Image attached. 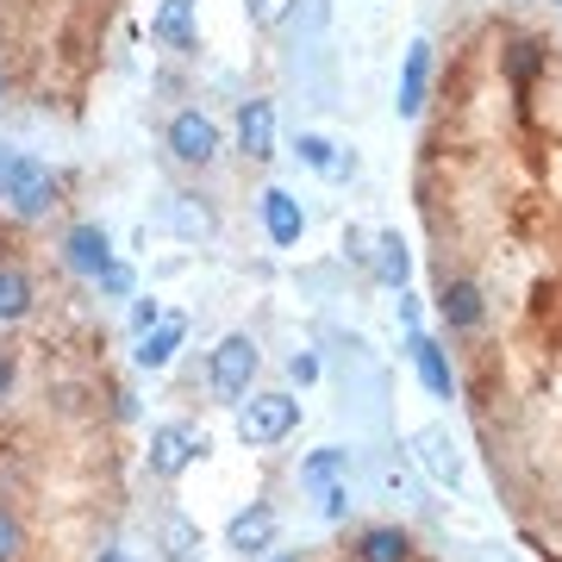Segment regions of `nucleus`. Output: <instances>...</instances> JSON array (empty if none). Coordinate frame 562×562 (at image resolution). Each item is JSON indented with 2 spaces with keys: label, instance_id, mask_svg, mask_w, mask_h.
<instances>
[{
  "label": "nucleus",
  "instance_id": "a878e982",
  "mask_svg": "<svg viewBox=\"0 0 562 562\" xmlns=\"http://www.w3.org/2000/svg\"><path fill=\"white\" fill-rule=\"evenodd\" d=\"M94 281H101V294H132V269H125V262H106Z\"/></svg>",
  "mask_w": 562,
  "mask_h": 562
},
{
  "label": "nucleus",
  "instance_id": "72a5a7b5",
  "mask_svg": "<svg viewBox=\"0 0 562 562\" xmlns=\"http://www.w3.org/2000/svg\"><path fill=\"white\" fill-rule=\"evenodd\" d=\"M276 562H301V557H276Z\"/></svg>",
  "mask_w": 562,
  "mask_h": 562
},
{
  "label": "nucleus",
  "instance_id": "c756f323",
  "mask_svg": "<svg viewBox=\"0 0 562 562\" xmlns=\"http://www.w3.org/2000/svg\"><path fill=\"white\" fill-rule=\"evenodd\" d=\"M401 319H406V331H413V325H419V301H413V294H406V288H401Z\"/></svg>",
  "mask_w": 562,
  "mask_h": 562
},
{
  "label": "nucleus",
  "instance_id": "f3484780",
  "mask_svg": "<svg viewBox=\"0 0 562 562\" xmlns=\"http://www.w3.org/2000/svg\"><path fill=\"white\" fill-rule=\"evenodd\" d=\"M357 562H413V538L401 525H369L357 538Z\"/></svg>",
  "mask_w": 562,
  "mask_h": 562
},
{
  "label": "nucleus",
  "instance_id": "4468645a",
  "mask_svg": "<svg viewBox=\"0 0 562 562\" xmlns=\"http://www.w3.org/2000/svg\"><path fill=\"white\" fill-rule=\"evenodd\" d=\"M438 313H443V325H450V331H475V325H482V313H487V301H482V288H475V281H443Z\"/></svg>",
  "mask_w": 562,
  "mask_h": 562
},
{
  "label": "nucleus",
  "instance_id": "423d86ee",
  "mask_svg": "<svg viewBox=\"0 0 562 562\" xmlns=\"http://www.w3.org/2000/svg\"><path fill=\"white\" fill-rule=\"evenodd\" d=\"M413 462H419V469H425L438 487H450V494L462 487V450H457V438H450L443 425H425V431H413Z\"/></svg>",
  "mask_w": 562,
  "mask_h": 562
},
{
  "label": "nucleus",
  "instance_id": "9b49d317",
  "mask_svg": "<svg viewBox=\"0 0 562 562\" xmlns=\"http://www.w3.org/2000/svg\"><path fill=\"white\" fill-rule=\"evenodd\" d=\"M406 350H413V369H419V382L431 387V401H450L457 394V375H450V357H443V344L431 331H406Z\"/></svg>",
  "mask_w": 562,
  "mask_h": 562
},
{
  "label": "nucleus",
  "instance_id": "f704fd0d",
  "mask_svg": "<svg viewBox=\"0 0 562 562\" xmlns=\"http://www.w3.org/2000/svg\"><path fill=\"white\" fill-rule=\"evenodd\" d=\"M557 7H562V0H557Z\"/></svg>",
  "mask_w": 562,
  "mask_h": 562
},
{
  "label": "nucleus",
  "instance_id": "6ab92c4d",
  "mask_svg": "<svg viewBox=\"0 0 562 562\" xmlns=\"http://www.w3.org/2000/svg\"><path fill=\"white\" fill-rule=\"evenodd\" d=\"M162 562H201V525L162 513Z\"/></svg>",
  "mask_w": 562,
  "mask_h": 562
},
{
  "label": "nucleus",
  "instance_id": "f03ea898",
  "mask_svg": "<svg viewBox=\"0 0 562 562\" xmlns=\"http://www.w3.org/2000/svg\"><path fill=\"white\" fill-rule=\"evenodd\" d=\"M294 425H301V401H294V394H250V401H238V438L250 443V450L281 443Z\"/></svg>",
  "mask_w": 562,
  "mask_h": 562
},
{
  "label": "nucleus",
  "instance_id": "393cba45",
  "mask_svg": "<svg viewBox=\"0 0 562 562\" xmlns=\"http://www.w3.org/2000/svg\"><path fill=\"white\" fill-rule=\"evenodd\" d=\"M538 44H513V63H506V69H513V81H525V76H538Z\"/></svg>",
  "mask_w": 562,
  "mask_h": 562
},
{
  "label": "nucleus",
  "instance_id": "bb28decb",
  "mask_svg": "<svg viewBox=\"0 0 562 562\" xmlns=\"http://www.w3.org/2000/svg\"><path fill=\"white\" fill-rule=\"evenodd\" d=\"M20 557V525H13V513L0 506V562H13Z\"/></svg>",
  "mask_w": 562,
  "mask_h": 562
},
{
  "label": "nucleus",
  "instance_id": "0eeeda50",
  "mask_svg": "<svg viewBox=\"0 0 562 562\" xmlns=\"http://www.w3.org/2000/svg\"><path fill=\"white\" fill-rule=\"evenodd\" d=\"M276 531H281L276 506L250 501V506L238 513V519L225 525V550H238L244 562H250V557H269V550H276Z\"/></svg>",
  "mask_w": 562,
  "mask_h": 562
},
{
  "label": "nucleus",
  "instance_id": "ddd939ff",
  "mask_svg": "<svg viewBox=\"0 0 562 562\" xmlns=\"http://www.w3.org/2000/svg\"><path fill=\"white\" fill-rule=\"evenodd\" d=\"M181 338H188V319L162 313V319L138 338V350H132V357H138V369H169V362H176V350H181Z\"/></svg>",
  "mask_w": 562,
  "mask_h": 562
},
{
  "label": "nucleus",
  "instance_id": "6e6552de",
  "mask_svg": "<svg viewBox=\"0 0 562 562\" xmlns=\"http://www.w3.org/2000/svg\"><path fill=\"white\" fill-rule=\"evenodd\" d=\"M63 262L76 269V276H101L106 262H113V238H106V225L101 220H81V225H69V238H63Z\"/></svg>",
  "mask_w": 562,
  "mask_h": 562
},
{
  "label": "nucleus",
  "instance_id": "f8f14e48",
  "mask_svg": "<svg viewBox=\"0 0 562 562\" xmlns=\"http://www.w3.org/2000/svg\"><path fill=\"white\" fill-rule=\"evenodd\" d=\"M425 88H431V44L413 38L406 44V69H401V101H394L401 120H419L425 113Z\"/></svg>",
  "mask_w": 562,
  "mask_h": 562
},
{
  "label": "nucleus",
  "instance_id": "b1692460",
  "mask_svg": "<svg viewBox=\"0 0 562 562\" xmlns=\"http://www.w3.org/2000/svg\"><path fill=\"white\" fill-rule=\"evenodd\" d=\"M344 513H350V482H338V487L319 494V519H344Z\"/></svg>",
  "mask_w": 562,
  "mask_h": 562
},
{
  "label": "nucleus",
  "instance_id": "412c9836",
  "mask_svg": "<svg viewBox=\"0 0 562 562\" xmlns=\"http://www.w3.org/2000/svg\"><path fill=\"white\" fill-rule=\"evenodd\" d=\"M32 313V281L20 269H0V325H13Z\"/></svg>",
  "mask_w": 562,
  "mask_h": 562
},
{
  "label": "nucleus",
  "instance_id": "f257e3e1",
  "mask_svg": "<svg viewBox=\"0 0 562 562\" xmlns=\"http://www.w3.org/2000/svg\"><path fill=\"white\" fill-rule=\"evenodd\" d=\"M257 362H262V350H257L250 331H225L220 350H213V362H206V387H213L220 401L238 406L244 394H250V382H257Z\"/></svg>",
  "mask_w": 562,
  "mask_h": 562
},
{
  "label": "nucleus",
  "instance_id": "aec40b11",
  "mask_svg": "<svg viewBox=\"0 0 562 562\" xmlns=\"http://www.w3.org/2000/svg\"><path fill=\"white\" fill-rule=\"evenodd\" d=\"M162 225H176L181 238H213V213L194 206V194H169L162 201Z\"/></svg>",
  "mask_w": 562,
  "mask_h": 562
},
{
  "label": "nucleus",
  "instance_id": "9d476101",
  "mask_svg": "<svg viewBox=\"0 0 562 562\" xmlns=\"http://www.w3.org/2000/svg\"><path fill=\"white\" fill-rule=\"evenodd\" d=\"M238 150H244L250 162H269V157H276V101L250 94V101L238 106Z\"/></svg>",
  "mask_w": 562,
  "mask_h": 562
},
{
  "label": "nucleus",
  "instance_id": "2f4dec72",
  "mask_svg": "<svg viewBox=\"0 0 562 562\" xmlns=\"http://www.w3.org/2000/svg\"><path fill=\"white\" fill-rule=\"evenodd\" d=\"M7 387H13V357H0V401H7Z\"/></svg>",
  "mask_w": 562,
  "mask_h": 562
},
{
  "label": "nucleus",
  "instance_id": "2eb2a0df",
  "mask_svg": "<svg viewBox=\"0 0 562 562\" xmlns=\"http://www.w3.org/2000/svg\"><path fill=\"white\" fill-rule=\"evenodd\" d=\"M338 482H350V450H338V443H331V450H313V457L301 462V487L313 494V501H319L325 487H338Z\"/></svg>",
  "mask_w": 562,
  "mask_h": 562
},
{
  "label": "nucleus",
  "instance_id": "dca6fc26",
  "mask_svg": "<svg viewBox=\"0 0 562 562\" xmlns=\"http://www.w3.org/2000/svg\"><path fill=\"white\" fill-rule=\"evenodd\" d=\"M150 38L188 50V44H194V0H157V13H150Z\"/></svg>",
  "mask_w": 562,
  "mask_h": 562
},
{
  "label": "nucleus",
  "instance_id": "5701e85b",
  "mask_svg": "<svg viewBox=\"0 0 562 562\" xmlns=\"http://www.w3.org/2000/svg\"><path fill=\"white\" fill-rule=\"evenodd\" d=\"M244 13H250V25H257V32H276V25L294 13V0H244Z\"/></svg>",
  "mask_w": 562,
  "mask_h": 562
},
{
  "label": "nucleus",
  "instance_id": "cd10ccee",
  "mask_svg": "<svg viewBox=\"0 0 562 562\" xmlns=\"http://www.w3.org/2000/svg\"><path fill=\"white\" fill-rule=\"evenodd\" d=\"M157 319H162V306H157V301H138V306H132V331H138V338H144V331H150Z\"/></svg>",
  "mask_w": 562,
  "mask_h": 562
},
{
  "label": "nucleus",
  "instance_id": "7ed1b4c3",
  "mask_svg": "<svg viewBox=\"0 0 562 562\" xmlns=\"http://www.w3.org/2000/svg\"><path fill=\"white\" fill-rule=\"evenodd\" d=\"M57 194H63L57 169L38 162V157H20L13 162V176H7V188H0V201L13 206V220H44V213L57 206Z\"/></svg>",
  "mask_w": 562,
  "mask_h": 562
},
{
  "label": "nucleus",
  "instance_id": "39448f33",
  "mask_svg": "<svg viewBox=\"0 0 562 562\" xmlns=\"http://www.w3.org/2000/svg\"><path fill=\"white\" fill-rule=\"evenodd\" d=\"M162 144H169V157H176V162H188V169H206V162L220 157V125L206 120L201 106H188V113H176V120H169Z\"/></svg>",
  "mask_w": 562,
  "mask_h": 562
},
{
  "label": "nucleus",
  "instance_id": "7c9ffc66",
  "mask_svg": "<svg viewBox=\"0 0 562 562\" xmlns=\"http://www.w3.org/2000/svg\"><path fill=\"white\" fill-rule=\"evenodd\" d=\"M13 162H20V150H7V144H0V188H7V176H13Z\"/></svg>",
  "mask_w": 562,
  "mask_h": 562
},
{
  "label": "nucleus",
  "instance_id": "1a4fd4ad",
  "mask_svg": "<svg viewBox=\"0 0 562 562\" xmlns=\"http://www.w3.org/2000/svg\"><path fill=\"white\" fill-rule=\"evenodd\" d=\"M262 232H269V244H281V250H294V244L306 238V206L288 194V188H262Z\"/></svg>",
  "mask_w": 562,
  "mask_h": 562
},
{
  "label": "nucleus",
  "instance_id": "a211bd4d",
  "mask_svg": "<svg viewBox=\"0 0 562 562\" xmlns=\"http://www.w3.org/2000/svg\"><path fill=\"white\" fill-rule=\"evenodd\" d=\"M375 281H382V288H394V294L413 281V250H406L401 232H382V238H375Z\"/></svg>",
  "mask_w": 562,
  "mask_h": 562
},
{
  "label": "nucleus",
  "instance_id": "4be33fe9",
  "mask_svg": "<svg viewBox=\"0 0 562 562\" xmlns=\"http://www.w3.org/2000/svg\"><path fill=\"white\" fill-rule=\"evenodd\" d=\"M294 157L306 162V169H319V176H331V162H338V144L319 138V132H301V144H294Z\"/></svg>",
  "mask_w": 562,
  "mask_h": 562
},
{
  "label": "nucleus",
  "instance_id": "473e14b6",
  "mask_svg": "<svg viewBox=\"0 0 562 562\" xmlns=\"http://www.w3.org/2000/svg\"><path fill=\"white\" fill-rule=\"evenodd\" d=\"M94 562H132V557H125V550H101Z\"/></svg>",
  "mask_w": 562,
  "mask_h": 562
},
{
  "label": "nucleus",
  "instance_id": "c85d7f7f",
  "mask_svg": "<svg viewBox=\"0 0 562 562\" xmlns=\"http://www.w3.org/2000/svg\"><path fill=\"white\" fill-rule=\"evenodd\" d=\"M288 375H294V382H319V362H313V357H306V350H301V357H288Z\"/></svg>",
  "mask_w": 562,
  "mask_h": 562
},
{
  "label": "nucleus",
  "instance_id": "20e7f679",
  "mask_svg": "<svg viewBox=\"0 0 562 562\" xmlns=\"http://www.w3.org/2000/svg\"><path fill=\"white\" fill-rule=\"evenodd\" d=\"M201 457H206V431H201V425L169 419V425H157V431H150V475H157V482L188 475Z\"/></svg>",
  "mask_w": 562,
  "mask_h": 562
}]
</instances>
